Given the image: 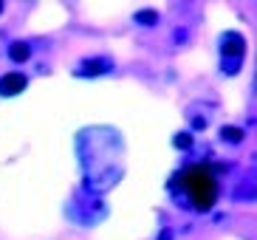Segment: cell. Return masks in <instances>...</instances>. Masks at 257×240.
Returning a JSON list of instances; mask_svg holds the SVG:
<instances>
[{
  "instance_id": "6da1fadb",
  "label": "cell",
  "mask_w": 257,
  "mask_h": 240,
  "mask_svg": "<svg viewBox=\"0 0 257 240\" xmlns=\"http://www.w3.org/2000/svg\"><path fill=\"white\" fill-rule=\"evenodd\" d=\"M175 184L189 195V201L195 203L198 209H212L218 201V181L212 178V173L201 164H192L187 170L178 173Z\"/></svg>"
},
{
  "instance_id": "7a4b0ae2",
  "label": "cell",
  "mask_w": 257,
  "mask_h": 240,
  "mask_svg": "<svg viewBox=\"0 0 257 240\" xmlns=\"http://www.w3.org/2000/svg\"><path fill=\"white\" fill-rule=\"evenodd\" d=\"M29 79L23 74H6L0 76V96H17V93H23Z\"/></svg>"
},
{
  "instance_id": "3957f363",
  "label": "cell",
  "mask_w": 257,
  "mask_h": 240,
  "mask_svg": "<svg viewBox=\"0 0 257 240\" xmlns=\"http://www.w3.org/2000/svg\"><path fill=\"white\" fill-rule=\"evenodd\" d=\"M9 57H12L15 62H26L31 57V48L26 43H12L9 45Z\"/></svg>"
},
{
  "instance_id": "277c9868",
  "label": "cell",
  "mask_w": 257,
  "mask_h": 240,
  "mask_svg": "<svg viewBox=\"0 0 257 240\" xmlns=\"http://www.w3.org/2000/svg\"><path fill=\"white\" fill-rule=\"evenodd\" d=\"M243 48H246V43H243L240 37H229L226 43H223V54H226V57H232V54L234 57H240Z\"/></svg>"
},
{
  "instance_id": "5b68a950",
  "label": "cell",
  "mask_w": 257,
  "mask_h": 240,
  "mask_svg": "<svg viewBox=\"0 0 257 240\" xmlns=\"http://www.w3.org/2000/svg\"><path fill=\"white\" fill-rule=\"evenodd\" d=\"M223 139H229V142H240V139H243V130H237V128H223Z\"/></svg>"
},
{
  "instance_id": "8992f818",
  "label": "cell",
  "mask_w": 257,
  "mask_h": 240,
  "mask_svg": "<svg viewBox=\"0 0 257 240\" xmlns=\"http://www.w3.org/2000/svg\"><path fill=\"white\" fill-rule=\"evenodd\" d=\"M189 144H192V136H189V133H178V136H175V147H181V150H184V147H189Z\"/></svg>"
},
{
  "instance_id": "52a82bcc",
  "label": "cell",
  "mask_w": 257,
  "mask_h": 240,
  "mask_svg": "<svg viewBox=\"0 0 257 240\" xmlns=\"http://www.w3.org/2000/svg\"><path fill=\"white\" fill-rule=\"evenodd\" d=\"M144 20L153 23V20H156V15H139V23H144Z\"/></svg>"
}]
</instances>
